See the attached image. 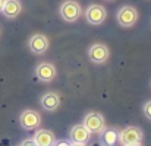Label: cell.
Segmentation results:
<instances>
[{"label": "cell", "mask_w": 151, "mask_h": 146, "mask_svg": "<svg viewBox=\"0 0 151 146\" xmlns=\"http://www.w3.org/2000/svg\"><path fill=\"white\" fill-rule=\"evenodd\" d=\"M59 15L66 22H75V21H78L81 18L82 9H81V6H79L78 1H75V0H65L60 4Z\"/></svg>", "instance_id": "6da1fadb"}, {"label": "cell", "mask_w": 151, "mask_h": 146, "mask_svg": "<svg viewBox=\"0 0 151 146\" xmlns=\"http://www.w3.org/2000/svg\"><path fill=\"white\" fill-rule=\"evenodd\" d=\"M116 21L123 28H131L138 21V10L134 6H122L116 13Z\"/></svg>", "instance_id": "7a4b0ae2"}, {"label": "cell", "mask_w": 151, "mask_h": 146, "mask_svg": "<svg viewBox=\"0 0 151 146\" xmlns=\"http://www.w3.org/2000/svg\"><path fill=\"white\" fill-rule=\"evenodd\" d=\"M82 126L91 133V135H100L104 130L106 124H104V117L100 113H88L84 117Z\"/></svg>", "instance_id": "3957f363"}, {"label": "cell", "mask_w": 151, "mask_h": 146, "mask_svg": "<svg viewBox=\"0 0 151 146\" xmlns=\"http://www.w3.org/2000/svg\"><path fill=\"white\" fill-rule=\"evenodd\" d=\"M144 137V133L139 127H135V126H129V127H125L123 130L119 132V140L120 143L125 145H132V143H141Z\"/></svg>", "instance_id": "277c9868"}, {"label": "cell", "mask_w": 151, "mask_h": 146, "mask_svg": "<svg viewBox=\"0 0 151 146\" xmlns=\"http://www.w3.org/2000/svg\"><path fill=\"white\" fill-rule=\"evenodd\" d=\"M19 124L25 130H35L41 124V117L35 110H25L19 115Z\"/></svg>", "instance_id": "5b68a950"}, {"label": "cell", "mask_w": 151, "mask_h": 146, "mask_svg": "<svg viewBox=\"0 0 151 146\" xmlns=\"http://www.w3.org/2000/svg\"><path fill=\"white\" fill-rule=\"evenodd\" d=\"M106 16H107V12L106 9L101 6V4H90L85 10V18L87 21L91 24V25H100L106 21Z\"/></svg>", "instance_id": "8992f818"}, {"label": "cell", "mask_w": 151, "mask_h": 146, "mask_svg": "<svg viewBox=\"0 0 151 146\" xmlns=\"http://www.w3.org/2000/svg\"><path fill=\"white\" fill-rule=\"evenodd\" d=\"M110 56V51H109V47L106 44H100V43H96L93 44L90 50H88V57L93 63L96 64H103L107 61Z\"/></svg>", "instance_id": "52a82bcc"}, {"label": "cell", "mask_w": 151, "mask_h": 146, "mask_svg": "<svg viewBox=\"0 0 151 146\" xmlns=\"http://www.w3.org/2000/svg\"><path fill=\"white\" fill-rule=\"evenodd\" d=\"M49 38L44 34H34L28 41V47L34 54H44L49 50Z\"/></svg>", "instance_id": "ba28073f"}, {"label": "cell", "mask_w": 151, "mask_h": 146, "mask_svg": "<svg viewBox=\"0 0 151 146\" xmlns=\"http://www.w3.org/2000/svg\"><path fill=\"white\" fill-rule=\"evenodd\" d=\"M90 136L91 133L82 126V124H76L70 129L69 133V139L72 143H79V145H85L87 142H90Z\"/></svg>", "instance_id": "9c48e42d"}, {"label": "cell", "mask_w": 151, "mask_h": 146, "mask_svg": "<svg viewBox=\"0 0 151 146\" xmlns=\"http://www.w3.org/2000/svg\"><path fill=\"white\" fill-rule=\"evenodd\" d=\"M35 75L41 82H51L56 78V67L51 63L43 61L35 67Z\"/></svg>", "instance_id": "30bf717a"}, {"label": "cell", "mask_w": 151, "mask_h": 146, "mask_svg": "<svg viewBox=\"0 0 151 146\" xmlns=\"http://www.w3.org/2000/svg\"><path fill=\"white\" fill-rule=\"evenodd\" d=\"M21 12H22V4H21L19 0H6L4 6L1 9V13L7 19H15Z\"/></svg>", "instance_id": "8fae6325"}, {"label": "cell", "mask_w": 151, "mask_h": 146, "mask_svg": "<svg viewBox=\"0 0 151 146\" xmlns=\"http://www.w3.org/2000/svg\"><path fill=\"white\" fill-rule=\"evenodd\" d=\"M35 140V143L38 146H54L56 143V137L53 135V132L46 130V129H40L37 130V133L32 137Z\"/></svg>", "instance_id": "7c38bea8"}, {"label": "cell", "mask_w": 151, "mask_h": 146, "mask_svg": "<svg viewBox=\"0 0 151 146\" xmlns=\"http://www.w3.org/2000/svg\"><path fill=\"white\" fill-rule=\"evenodd\" d=\"M41 105L47 111H54L60 105V97L56 92H47L41 97Z\"/></svg>", "instance_id": "4fadbf2b"}, {"label": "cell", "mask_w": 151, "mask_h": 146, "mask_svg": "<svg viewBox=\"0 0 151 146\" xmlns=\"http://www.w3.org/2000/svg\"><path fill=\"white\" fill-rule=\"evenodd\" d=\"M101 135V143L104 146H114L119 140V132L114 127H104Z\"/></svg>", "instance_id": "5bb4252c"}, {"label": "cell", "mask_w": 151, "mask_h": 146, "mask_svg": "<svg viewBox=\"0 0 151 146\" xmlns=\"http://www.w3.org/2000/svg\"><path fill=\"white\" fill-rule=\"evenodd\" d=\"M142 111H144V115H145L148 120H151V101H148V102H145V104H144Z\"/></svg>", "instance_id": "9a60e30c"}, {"label": "cell", "mask_w": 151, "mask_h": 146, "mask_svg": "<svg viewBox=\"0 0 151 146\" xmlns=\"http://www.w3.org/2000/svg\"><path fill=\"white\" fill-rule=\"evenodd\" d=\"M21 146H38V145L35 143V140H34V139H31V137H29V139H25V140L21 143Z\"/></svg>", "instance_id": "2e32d148"}, {"label": "cell", "mask_w": 151, "mask_h": 146, "mask_svg": "<svg viewBox=\"0 0 151 146\" xmlns=\"http://www.w3.org/2000/svg\"><path fill=\"white\" fill-rule=\"evenodd\" d=\"M54 146H72V143L68 142V140H56Z\"/></svg>", "instance_id": "e0dca14e"}, {"label": "cell", "mask_w": 151, "mask_h": 146, "mask_svg": "<svg viewBox=\"0 0 151 146\" xmlns=\"http://www.w3.org/2000/svg\"><path fill=\"white\" fill-rule=\"evenodd\" d=\"M4 1H6V0H0V12H1V9H3V6H4Z\"/></svg>", "instance_id": "ac0fdd59"}, {"label": "cell", "mask_w": 151, "mask_h": 146, "mask_svg": "<svg viewBox=\"0 0 151 146\" xmlns=\"http://www.w3.org/2000/svg\"><path fill=\"white\" fill-rule=\"evenodd\" d=\"M125 146H142L141 143H132V145H125Z\"/></svg>", "instance_id": "d6986e66"}, {"label": "cell", "mask_w": 151, "mask_h": 146, "mask_svg": "<svg viewBox=\"0 0 151 146\" xmlns=\"http://www.w3.org/2000/svg\"><path fill=\"white\" fill-rule=\"evenodd\" d=\"M72 146H85V145H79V143H72Z\"/></svg>", "instance_id": "ffe728a7"}, {"label": "cell", "mask_w": 151, "mask_h": 146, "mask_svg": "<svg viewBox=\"0 0 151 146\" xmlns=\"http://www.w3.org/2000/svg\"><path fill=\"white\" fill-rule=\"evenodd\" d=\"M109 1H110V0H109Z\"/></svg>", "instance_id": "44dd1931"}]
</instances>
